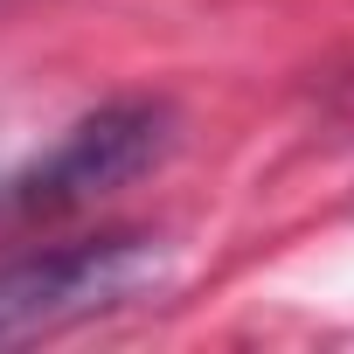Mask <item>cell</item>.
Listing matches in <instances>:
<instances>
[{"mask_svg": "<svg viewBox=\"0 0 354 354\" xmlns=\"http://www.w3.org/2000/svg\"><path fill=\"white\" fill-rule=\"evenodd\" d=\"M160 285H167V250L153 236H97V243H70V250L15 257V264H0V347L139 306Z\"/></svg>", "mask_w": 354, "mask_h": 354, "instance_id": "obj_1", "label": "cell"}, {"mask_svg": "<svg viewBox=\"0 0 354 354\" xmlns=\"http://www.w3.org/2000/svg\"><path fill=\"white\" fill-rule=\"evenodd\" d=\"M167 104H146V97H125V104H104L91 118H77L28 174H15L0 188V230L15 223H56L70 209H91L104 195H118L125 181L167 153Z\"/></svg>", "mask_w": 354, "mask_h": 354, "instance_id": "obj_2", "label": "cell"}]
</instances>
